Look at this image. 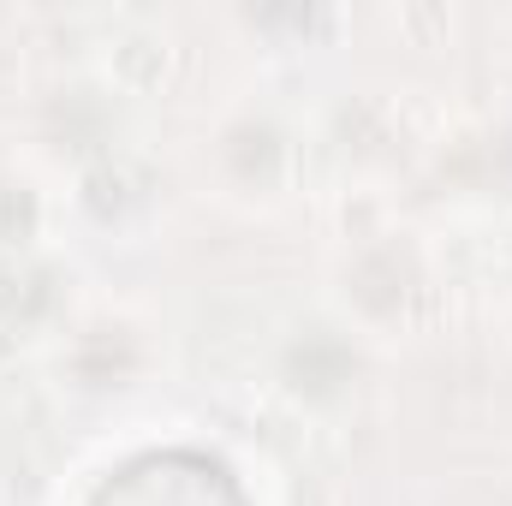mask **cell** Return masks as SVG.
<instances>
[{"instance_id":"1","label":"cell","mask_w":512,"mask_h":506,"mask_svg":"<svg viewBox=\"0 0 512 506\" xmlns=\"http://www.w3.org/2000/svg\"><path fill=\"white\" fill-rule=\"evenodd\" d=\"M90 506H251V501L215 453L155 447V453L126 459L114 477H102Z\"/></svg>"},{"instance_id":"2","label":"cell","mask_w":512,"mask_h":506,"mask_svg":"<svg viewBox=\"0 0 512 506\" xmlns=\"http://www.w3.org/2000/svg\"><path fill=\"white\" fill-rule=\"evenodd\" d=\"M286 376H292V387H298V393L322 399V393H334V387H346V381H352V352H346L328 328H310V334L292 346Z\"/></svg>"}]
</instances>
